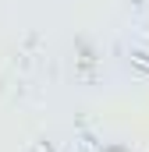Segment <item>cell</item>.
Returning a JSON list of instances; mask_svg holds the SVG:
<instances>
[{
  "instance_id": "1",
  "label": "cell",
  "mask_w": 149,
  "mask_h": 152,
  "mask_svg": "<svg viewBox=\"0 0 149 152\" xmlns=\"http://www.w3.org/2000/svg\"><path fill=\"white\" fill-rule=\"evenodd\" d=\"M128 64L135 67V75H139V78H149V50L131 46V50H128Z\"/></svg>"
},
{
  "instance_id": "2",
  "label": "cell",
  "mask_w": 149,
  "mask_h": 152,
  "mask_svg": "<svg viewBox=\"0 0 149 152\" xmlns=\"http://www.w3.org/2000/svg\"><path fill=\"white\" fill-rule=\"evenodd\" d=\"M82 149H85V152H128L124 145H117V142H110V145H96V142H82Z\"/></svg>"
},
{
  "instance_id": "3",
  "label": "cell",
  "mask_w": 149,
  "mask_h": 152,
  "mask_svg": "<svg viewBox=\"0 0 149 152\" xmlns=\"http://www.w3.org/2000/svg\"><path fill=\"white\" fill-rule=\"evenodd\" d=\"M32 152H53V142H46V138H43V142L32 145Z\"/></svg>"
},
{
  "instance_id": "4",
  "label": "cell",
  "mask_w": 149,
  "mask_h": 152,
  "mask_svg": "<svg viewBox=\"0 0 149 152\" xmlns=\"http://www.w3.org/2000/svg\"><path fill=\"white\" fill-rule=\"evenodd\" d=\"M131 7H135V11H142V7H149V0H131Z\"/></svg>"
}]
</instances>
